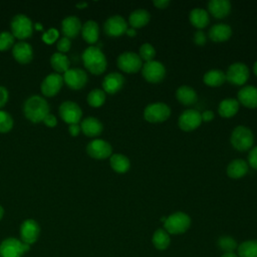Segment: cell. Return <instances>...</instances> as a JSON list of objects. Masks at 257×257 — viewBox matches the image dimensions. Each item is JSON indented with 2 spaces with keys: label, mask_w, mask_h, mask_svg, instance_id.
Returning <instances> with one entry per match:
<instances>
[{
  "label": "cell",
  "mask_w": 257,
  "mask_h": 257,
  "mask_svg": "<svg viewBox=\"0 0 257 257\" xmlns=\"http://www.w3.org/2000/svg\"><path fill=\"white\" fill-rule=\"evenodd\" d=\"M170 4L169 0H155L154 5L159 9H165Z\"/></svg>",
  "instance_id": "cell-47"
},
{
  "label": "cell",
  "mask_w": 257,
  "mask_h": 257,
  "mask_svg": "<svg viewBox=\"0 0 257 257\" xmlns=\"http://www.w3.org/2000/svg\"><path fill=\"white\" fill-rule=\"evenodd\" d=\"M203 79L209 86H220L226 81V75L222 70L212 69L205 73Z\"/></svg>",
  "instance_id": "cell-31"
},
{
  "label": "cell",
  "mask_w": 257,
  "mask_h": 257,
  "mask_svg": "<svg viewBox=\"0 0 257 257\" xmlns=\"http://www.w3.org/2000/svg\"><path fill=\"white\" fill-rule=\"evenodd\" d=\"M12 53L14 58L21 62V63H27L32 59L33 56V50L32 46L26 42V41H18L13 45Z\"/></svg>",
  "instance_id": "cell-19"
},
{
  "label": "cell",
  "mask_w": 257,
  "mask_h": 257,
  "mask_svg": "<svg viewBox=\"0 0 257 257\" xmlns=\"http://www.w3.org/2000/svg\"><path fill=\"white\" fill-rule=\"evenodd\" d=\"M104 32L109 36H120L125 33L127 24L123 17L120 15H112L106 19L103 24Z\"/></svg>",
  "instance_id": "cell-16"
},
{
  "label": "cell",
  "mask_w": 257,
  "mask_h": 257,
  "mask_svg": "<svg viewBox=\"0 0 257 257\" xmlns=\"http://www.w3.org/2000/svg\"><path fill=\"white\" fill-rule=\"evenodd\" d=\"M40 227L33 219H27L22 222L20 226V236L22 242L26 244H33L39 236Z\"/></svg>",
  "instance_id": "cell-15"
},
{
  "label": "cell",
  "mask_w": 257,
  "mask_h": 257,
  "mask_svg": "<svg viewBox=\"0 0 257 257\" xmlns=\"http://www.w3.org/2000/svg\"><path fill=\"white\" fill-rule=\"evenodd\" d=\"M238 100L249 108L257 107V87L248 85L238 91Z\"/></svg>",
  "instance_id": "cell-20"
},
{
  "label": "cell",
  "mask_w": 257,
  "mask_h": 257,
  "mask_svg": "<svg viewBox=\"0 0 257 257\" xmlns=\"http://www.w3.org/2000/svg\"><path fill=\"white\" fill-rule=\"evenodd\" d=\"M56 46H57V49L60 51V52H65L67 50H69L70 46H71V41L69 40L68 37H61L57 43H56Z\"/></svg>",
  "instance_id": "cell-42"
},
{
  "label": "cell",
  "mask_w": 257,
  "mask_h": 257,
  "mask_svg": "<svg viewBox=\"0 0 257 257\" xmlns=\"http://www.w3.org/2000/svg\"><path fill=\"white\" fill-rule=\"evenodd\" d=\"M202 120H205V121H210L213 117H214V113L211 111V110H205L202 114Z\"/></svg>",
  "instance_id": "cell-49"
},
{
  "label": "cell",
  "mask_w": 257,
  "mask_h": 257,
  "mask_svg": "<svg viewBox=\"0 0 257 257\" xmlns=\"http://www.w3.org/2000/svg\"><path fill=\"white\" fill-rule=\"evenodd\" d=\"M63 83V76H61L57 72L50 73L44 77V79L41 82V91L43 94L47 96H52L62 86Z\"/></svg>",
  "instance_id": "cell-17"
},
{
  "label": "cell",
  "mask_w": 257,
  "mask_h": 257,
  "mask_svg": "<svg viewBox=\"0 0 257 257\" xmlns=\"http://www.w3.org/2000/svg\"><path fill=\"white\" fill-rule=\"evenodd\" d=\"M194 41L197 45H204L206 43V35L203 31L199 30L194 34Z\"/></svg>",
  "instance_id": "cell-44"
},
{
  "label": "cell",
  "mask_w": 257,
  "mask_h": 257,
  "mask_svg": "<svg viewBox=\"0 0 257 257\" xmlns=\"http://www.w3.org/2000/svg\"><path fill=\"white\" fill-rule=\"evenodd\" d=\"M33 24L31 19L25 14H16L11 20V30L13 36L19 39H24L32 34Z\"/></svg>",
  "instance_id": "cell-6"
},
{
  "label": "cell",
  "mask_w": 257,
  "mask_h": 257,
  "mask_svg": "<svg viewBox=\"0 0 257 257\" xmlns=\"http://www.w3.org/2000/svg\"><path fill=\"white\" fill-rule=\"evenodd\" d=\"M253 70H254V73H255V75L257 76V61H256V62H255V64H254Z\"/></svg>",
  "instance_id": "cell-54"
},
{
  "label": "cell",
  "mask_w": 257,
  "mask_h": 257,
  "mask_svg": "<svg viewBox=\"0 0 257 257\" xmlns=\"http://www.w3.org/2000/svg\"><path fill=\"white\" fill-rule=\"evenodd\" d=\"M58 37V30L55 28H49L42 34V40L46 43H53Z\"/></svg>",
  "instance_id": "cell-41"
},
{
  "label": "cell",
  "mask_w": 257,
  "mask_h": 257,
  "mask_svg": "<svg viewBox=\"0 0 257 257\" xmlns=\"http://www.w3.org/2000/svg\"><path fill=\"white\" fill-rule=\"evenodd\" d=\"M23 112L25 116L33 122L43 120L49 113V105L45 98L38 94L30 95L23 103Z\"/></svg>",
  "instance_id": "cell-1"
},
{
  "label": "cell",
  "mask_w": 257,
  "mask_h": 257,
  "mask_svg": "<svg viewBox=\"0 0 257 257\" xmlns=\"http://www.w3.org/2000/svg\"><path fill=\"white\" fill-rule=\"evenodd\" d=\"M80 128L82 130L84 135L88 137H95L102 132V123L96 117L88 116L82 119Z\"/></svg>",
  "instance_id": "cell-24"
},
{
  "label": "cell",
  "mask_w": 257,
  "mask_h": 257,
  "mask_svg": "<svg viewBox=\"0 0 257 257\" xmlns=\"http://www.w3.org/2000/svg\"><path fill=\"white\" fill-rule=\"evenodd\" d=\"M240 257H257V240H248L238 246Z\"/></svg>",
  "instance_id": "cell-35"
},
{
  "label": "cell",
  "mask_w": 257,
  "mask_h": 257,
  "mask_svg": "<svg viewBox=\"0 0 257 257\" xmlns=\"http://www.w3.org/2000/svg\"><path fill=\"white\" fill-rule=\"evenodd\" d=\"M153 244L158 250H165L171 243L169 233L165 229H157L153 235Z\"/></svg>",
  "instance_id": "cell-33"
},
{
  "label": "cell",
  "mask_w": 257,
  "mask_h": 257,
  "mask_svg": "<svg viewBox=\"0 0 257 257\" xmlns=\"http://www.w3.org/2000/svg\"><path fill=\"white\" fill-rule=\"evenodd\" d=\"M143 76L145 79L152 83H157L163 80L166 74L165 66L160 62L156 60L148 61L143 65L142 69Z\"/></svg>",
  "instance_id": "cell-8"
},
{
  "label": "cell",
  "mask_w": 257,
  "mask_h": 257,
  "mask_svg": "<svg viewBox=\"0 0 257 257\" xmlns=\"http://www.w3.org/2000/svg\"><path fill=\"white\" fill-rule=\"evenodd\" d=\"M176 96L178 100L185 105H191L197 101L196 91L188 85L180 86L176 91Z\"/></svg>",
  "instance_id": "cell-27"
},
{
  "label": "cell",
  "mask_w": 257,
  "mask_h": 257,
  "mask_svg": "<svg viewBox=\"0 0 257 257\" xmlns=\"http://www.w3.org/2000/svg\"><path fill=\"white\" fill-rule=\"evenodd\" d=\"M218 247L225 251V253H229L233 252L237 248V243L230 236H222L218 240Z\"/></svg>",
  "instance_id": "cell-37"
},
{
  "label": "cell",
  "mask_w": 257,
  "mask_h": 257,
  "mask_svg": "<svg viewBox=\"0 0 257 257\" xmlns=\"http://www.w3.org/2000/svg\"><path fill=\"white\" fill-rule=\"evenodd\" d=\"M202 122L201 113L195 109H187L179 116V126L185 132H191L197 128Z\"/></svg>",
  "instance_id": "cell-14"
},
{
  "label": "cell",
  "mask_w": 257,
  "mask_h": 257,
  "mask_svg": "<svg viewBox=\"0 0 257 257\" xmlns=\"http://www.w3.org/2000/svg\"><path fill=\"white\" fill-rule=\"evenodd\" d=\"M13 126V118L11 114L5 110L0 109V132L6 133Z\"/></svg>",
  "instance_id": "cell-38"
},
{
  "label": "cell",
  "mask_w": 257,
  "mask_h": 257,
  "mask_svg": "<svg viewBox=\"0 0 257 257\" xmlns=\"http://www.w3.org/2000/svg\"><path fill=\"white\" fill-rule=\"evenodd\" d=\"M125 33H126L128 36H131V37H132V36H136V34H137V33H136V30H135L134 28H127L126 31H125Z\"/></svg>",
  "instance_id": "cell-50"
},
{
  "label": "cell",
  "mask_w": 257,
  "mask_h": 257,
  "mask_svg": "<svg viewBox=\"0 0 257 257\" xmlns=\"http://www.w3.org/2000/svg\"><path fill=\"white\" fill-rule=\"evenodd\" d=\"M232 34V29L229 25L218 23L213 25L209 30V37L215 42H223L230 38Z\"/></svg>",
  "instance_id": "cell-23"
},
{
  "label": "cell",
  "mask_w": 257,
  "mask_h": 257,
  "mask_svg": "<svg viewBox=\"0 0 257 257\" xmlns=\"http://www.w3.org/2000/svg\"><path fill=\"white\" fill-rule=\"evenodd\" d=\"M105 101V93L102 89L94 88L87 94V102L94 107H98L102 105Z\"/></svg>",
  "instance_id": "cell-36"
},
{
  "label": "cell",
  "mask_w": 257,
  "mask_h": 257,
  "mask_svg": "<svg viewBox=\"0 0 257 257\" xmlns=\"http://www.w3.org/2000/svg\"><path fill=\"white\" fill-rule=\"evenodd\" d=\"M117 66L127 73L138 72L143 66L140 55L135 52H123L117 57Z\"/></svg>",
  "instance_id": "cell-9"
},
{
  "label": "cell",
  "mask_w": 257,
  "mask_h": 257,
  "mask_svg": "<svg viewBox=\"0 0 257 257\" xmlns=\"http://www.w3.org/2000/svg\"><path fill=\"white\" fill-rule=\"evenodd\" d=\"M248 162L253 169L257 170V147L253 148L248 155Z\"/></svg>",
  "instance_id": "cell-43"
},
{
  "label": "cell",
  "mask_w": 257,
  "mask_h": 257,
  "mask_svg": "<svg viewBox=\"0 0 257 257\" xmlns=\"http://www.w3.org/2000/svg\"><path fill=\"white\" fill-rule=\"evenodd\" d=\"M239 109V102L234 98H227L220 102L218 112L223 117H231L236 114Z\"/></svg>",
  "instance_id": "cell-30"
},
{
  "label": "cell",
  "mask_w": 257,
  "mask_h": 257,
  "mask_svg": "<svg viewBox=\"0 0 257 257\" xmlns=\"http://www.w3.org/2000/svg\"><path fill=\"white\" fill-rule=\"evenodd\" d=\"M81 29L80 19L75 15H68L61 21V30L65 37H74Z\"/></svg>",
  "instance_id": "cell-21"
},
{
  "label": "cell",
  "mask_w": 257,
  "mask_h": 257,
  "mask_svg": "<svg viewBox=\"0 0 257 257\" xmlns=\"http://www.w3.org/2000/svg\"><path fill=\"white\" fill-rule=\"evenodd\" d=\"M221 257H238L234 252H229V253H224Z\"/></svg>",
  "instance_id": "cell-51"
},
{
  "label": "cell",
  "mask_w": 257,
  "mask_h": 257,
  "mask_svg": "<svg viewBox=\"0 0 257 257\" xmlns=\"http://www.w3.org/2000/svg\"><path fill=\"white\" fill-rule=\"evenodd\" d=\"M84 66L94 74L102 73L106 68V58L97 46H88L82 52Z\"/></svg>",
  "instance_id": "cell-2"
},
{
  "label": "cell",
  "mask_w": 257,
  "mask_h": 257,
  "mask_svg": "<svg viewBox=\"0 0 257 257\" xmlns=\"http://www.w3.org/2000/svg\"><path fill=\"white\" fill-rule=\"evenodd\" d=\"M50 63L57 72H65L69 67V59L62 52H54L50 57Z\"/></svg>",
  "instance_id": "cell-34"
},
{
  "label": "cell",
  "mask_w": 257,
  "mask_h": 257,
  "mask_svg": "<svg viewBox=\"0 0 257 257\" xmlns=\"http://www.w3.org/2000/svg\"><path fill=\"white\" fill-rule=\"evenodd\" d=\"M59 114L63 120L71 123H78L82 115L80 106L71 100H65L59 105Z\"/></svg>",
  "instance_id": "cell-11"
},
{
  "label": "cell",
  "mask_w": 257,
  "mask_h": 257,
  "mask_svg": "<svg viewBox=\"0 0 257 257\" xmlns=\"http://www.w3.org/2000/svg\"><path fill=\"white\" fill-rule=\"evenodd\" d=\"M81 34L86 42L95 43L99 35L98 24L93 20H87L81 26Z\"/></svg>",
  "instance_id": "cell-25"
},
{
  "label": "cell",
  "mask_w": 257,
  "mask_h": 257,
  "mask_svg": "<svg viewBox=\"0 0 257 257\" xmlns=\"http://www.w3.org/2000/svg\"><path fill=\"white\" fill-rule=\"evenodd\" d=\"M254 142V137L252 132L243 125L236 126L231 135V144L232 146L242 152L249 150Z\"/></svg>",
  "instance_id": "cell-5"
},
{
  "label": "cell",
  "mask_w": 257,
  "mask_h": 257,
  "mask_svg": "<svg viewBox=\"0 0 257 257\" xmlns=\"http://www.w3.org/2000/svg\"><path fill=\"white\" fill-rule=\"evenodd\" d=\"M43 121L46 125L48 126H54L56 123H57V119L56 117L54 116V114L52 113H48L44 118H43Z\"/></svg>",
  "instance_id": "cell-46"
},
{
  "label": "cell",
  "mask_w": 257,
  "mask_h": 257,
  "mask_svg": "<svg viewBox=\"0 0 257 257\" xmlns=\"http://www.w3.org/2000/svg\"><path fill=\"white\" fill-rule=\"evenodd\" d=\"M210 13L216 18H224L231 11V3L228 0H211L208 3Z\"/></svg>",
  "instance_id": "cell-22"
},
{
  "label": "cell",
  "mask_w": 257,
  "mask_h": 257,
  "mask_svg": "<svg viewBox=\"0 0 257 257\" xmlns=\"http://www.w3.org/2000/svg\"><path fill=\"white\" fill-rule=\"evenodd\" d=\"M8 96H9V93L7 88L3 85H0V107L7 102Z\"/></svg>",
  "instance_id": "cell-45"
},
{
  "label": "cell",
  "mask_w": 257,
  "mask_h": 257,
  "mask_svg": "<svg viewBox=\"0 0 257 257\" xmlns=\"http://www.w3.org/2000/svg\"><path fill=\"white\" fill-rule=\"evenodd\" d=\"M191 225V218L184 212H176L166 218L164 222L165 230L169 234L185 233Z\"/></svg>",
  "instance_id": "cell-3"
},
{
  "label": "cell",
  "mask_w": 257,
  "mask_h": 257,
  "mask_svg": "<svg viewBox=\"0 0 257 257\" xmlns=\"http://www.w3.org/2000/svg\"><path fill=\"white\" fill-rule=\"evenodd\" d=\"M30 245L26 244L16 238L9 237L4 239L0 244L1 257H21L24 253L29 251Z\"/></svg>",
  "instance_id": "cell-4"
},
{
  "label": "cell",
  "mask_w": 257,
  "mask_h": 257,
  "mask_svg": "<svg viewBox=\"0 0 257 257\" xmlns=\"http://www.w3.org/2000/svg\"><path fill=\"white\" fill-rule=\"evenodd\" d=\"M190 21L193 24V26H195L196 28L202 29L204 27H206L209 22V15L207 13L206 10L202 9V8H195L190 12Z\"/></svg>",
  "instance_id": "cell-28"
},
{
  "label": "cell",
  "mask_w": 257,
  "mask_h": 257,
  "mask_svg": "<svg viewBox=\"0 0 257 257\" xmlns=\"http://www.w3.org/2000/svg\"><path fill=\"white\" fill-rule=\"evenodd\" d=\"M150 13L145 9H137L133 11L128 17V22L132 25V27L135 28H141L144 27L148 22L150 21Z\"/></svg>",
  "instance_id": "cell-29"
},
{
  "label": "cell",
  "mask_w": 257,
  "mask_h": 257,
  "mask_svg": "<svg viewBox=\"0 0 257 257\" xmlns=\"http://www.w3.org/2000/svg\"><path fill=\"white\" fill-rule=\"evenodd\" d=\"M124 83V77L118 72H110L102 80V87L105 92L113 94L117 92Z\"/></svg>",
  "instance_id": "cell-18"
},
{
  "label": "cell",
  "mask_w": 257,
  "mask_h": 257,
  "mask_svg": "<svg viewBox=\"0 0 257 257\" xmlns=\"http://www.w3.org/2000/svg\"><path fill=\"white\" fill-rule=\"evenodd\" d=\"M3 214H4V209H3V207L0 205V220H1L2 217H3Z\"/></svg>",
  "instance_id": "cell-53"
},
{
  "label": "cell",
  "mask_w": 257,
  "mask_h": 257,
  "mask_svg": "<svg viewBox=\"0 0 257 257\" xmlns=\"http://www.w3.org/2000/svg\"><path fill=\"white\" fill-rule=\"evenodd\" d=\"M111 146L104 140L96 139L89 142L86 146L87 154L94 159H105L111 155Z\"/></svg>",
  "instance_id": "cell-12"
},
{
  "label": "cell",
  "mask_w": 257,
  "mask_h": 257,
  "mask_svg": "<svg viewBox=\"0 0 257 257\" xmlns=\"http://www.w3.org/2000/svg\"><path fill=\"white\" fill-rule=\"evenodd\" d=\"M86 5H87L86 2H78V3H76V6H77V7H80V8L85 7Z\"/></svg>",
  "instance_id": "cell-52"
},
{
  "label": "cell",
  "mask_w": 257,
  "mask_h": 257,
  "mask_svg": "<svg viewBox=\"0 0 257 257\" xmlns=\"http://www.w3.org/2000/svg\"><path fill=\"white\" fill-rule=\"evenodd\" d=\"M248 172V165L244 160L237 159L232 161L227 167V174L232 179L242 178Z\"/></svg>",
  "instance_id": "cell-26"
},
{
  "label": "cell",
  "mask_w": 257,
  "mask_h": 257,
  "mask_svg": "<svg viewBox=\"0 0 257 257\" xmlns=\"http://www.w3.org/2000/svg\"><path fill=\"white\" fill-rule=\"evenodd\" d=\"M156 56V50L152 44L145 43L140 47V57L141 59L148 61H152Z\"/></svg>",
  "instance_id": "cell-39"
},
{
  "label": "cell",
  "mask_w": 257,
  "mask_h": 257,
  "mask_svg": "<svg viewBox=\"0 0 257 257\" xmlns=\"http://www.w3.org/2000/svg\"><path fill=\"white\" fill-rule=\"evenodd\" d=\"M14 42V36L8 31L0 32V50L8 49Z\"/></svg>",
  "instance_id": "cell-40"
},
{
  "label": "cell",
  "mask_w": 257,
  "mask_h": 257,
  "mask_svg": "<svg viewBox=\"0 0 257 257\" xmlns=\"http://www.w3.org/2000/svg\"><path fill=\"white\" fill-rule=\"evenodd\" d=\"M63 80L69 87L73 89H79L85 85L87 81V74L83 69L78 67L68 68L64 72Z\"/></svg>",
  "instance_id": "cell-13"
},
{
  "label": "cell",
  "mask_w": 257,
  "mask_h": 257,
  "mask_svg": "<svg viewBox=\"0 0 257 257\" xmlns=\"http://www.w3.org/2000/svg\"><path fill=\"white\" fill-rule=\"evenodd\" d=\"M68 130H69L70 135L77 136L79 134V132H80V126L78 125V123H71V124H69Z\"/></svg>",
  "instance_id": "cell-48"
},
{
  "label": "cell",
  "mask_w": 257,
  "mask_h": 257,
  "mask_svg": "<svg viewBox=\"0 0 257 257\" xmlns=\"http://www.w3.org/2000/svg\"><path fill=\"white\" fill-rule=\"evenodd\" d=\"M171 114L170 107L164 102L149 104L144 110V117L149 122H162L168 119Z\"/></svg>",
  "instance_id": "cell-7"
},
{
  "label": "cell",
  "mask_w": 257,
  "mask_h": 257,
  "mask_svg": "<svg viewBox=\"0 0 257 257\" xmlns=\"http://www.w3.org/2000/svg\"><path fill=\"white\" fill-rule=\"evenodd\" d=\"M226 80L234 85L244 84L249 77V69L242 62H235L231 64L226 72Z\"/></svg>",
  "instance_id": "cell-10"
},
{
  "label": "cell",
  "mask_w": 257,
  "mask_h": 257,
  "mask_svg": "<svg viewBox=\"0 0 257 257\" xmlns=\"http://www.w3.org/2000/svg\"><path fill=\"white\" fill-rule=\"evenodd\" d=\"M110 166L113 169V171H115L116 173H125L128 171L130 167H131V163L130 160L121 155V154H114L110 157Z\"/></svg>",
  "instance_id": "cell-32"
}]
</instances>
